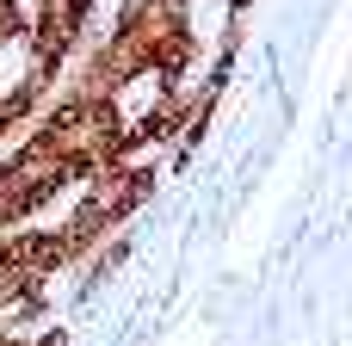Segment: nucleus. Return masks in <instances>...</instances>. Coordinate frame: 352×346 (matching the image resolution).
I'll use <instances>...</instances> for the list:
<instances>
[{
	"label": "nucleus",
	"mask_w": 352,
	"mask_h": 346,
	"mask_svg": "<svg viewBox=\"0 0 352 346\" xmlns=\"http://www.w3.org/2000/svg\"><path fill=\"white\" fill-rule=\"evenodd\" d=\"M31 136H37V142L50 149V155H62V161L74 167V180H87L93 167L118 161L124 111H118L111 99H80V93H56V99H50V105L37 111Z\"/></svg>",
	"instance_id": "f257e3e1"
},
{
	"label": "nucleus",
	"mask_w": 352,
	"mask_h": 346,
	"mask_svg": "<svg viewBox=\"0 0 352 346\" xmlns=\"http://www.w3.org/2000/svg\"><path fill=\"white\" fill-rule=\"evenodd\" d=\"M155 161H105V167H93L87 180H80V198H74V210L62 217L68 223V235L93 254L105 235H118L148 198H155Z\"/></svg>",
	"instance_id": "f03ea898"
},
{
	"label": "nucleus",
	"mask_w": 352,
	"mask_h": 346,
	"mask_svg": "<svg viewBox=\"0 0 352 346\" xmlns=\"http://www.w3.org/2000/svg\"><path fill=\"white\" fill-rule=\"evenodd\" d=\"M0 346H68V334H62V328H37V334H25V340H19V334H6Z\"/></svg>",
	"instance_id": "7ed1b4c3"
},
{
	"label": "nucleus",
	"mask_w": 352,
	"mask_h": 346,
	"mask_svg": "<svg viewBox=\"0 0 352 346\" xmlns=\"http://www.w3.org/2000/svg\"><path fill=\"white\" fill-rule=\"evenodd\" d=\"M217 6H223V12H229V19H241V12H248V6H254V0H217Z\"/></svg>",
	"instance_id": "20e7f679"
}]
</instances>
